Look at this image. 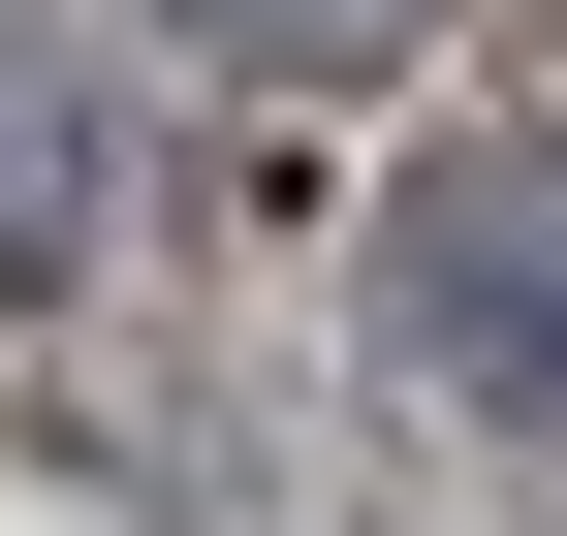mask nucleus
Listing matches in <instances>:
<instances>
[{"instance_id": "1", "label": "nucleus", "mask_w": 567, "mask_h": 536, "mask_svg": "<svg viewBox=\"0 0 567 536\" xmlns=\"http://www.w3.org/2000/svg\"><path fill=\"white\" fill-rule=\"evenodd\" d=\"M379 379L473 474H567V126H442L379 189Z\"/></svg>"}, {"instance_id": "2", "label": "nucleus", "mask_w": 567, "mask_h": 536, "mask_svg": "<svg viewBox=\"0 0 567 536\" xmlns=\"http://www.w3.org/2000/svg\"><path fill=\"white\" fill-rule=\"evenodd\" d=\"M95 221H126L95 32H63V0H0V316H63V285H95Z\"/></svg>"}, {"instance_id": "3", "label": "nucleus", "mask_w": 567, "mask_h": 536, "mask_svg": "<svg viewBox=\"0 0 567 536\" xmlns=\"http://www.w3.org/2000/svg\"><path fill=\"white\" fill-rule=\"evenodd\" d=\"M189 63H252V95H379V63H442L473 0H158Z\"/></svg>"}]
</instances>
